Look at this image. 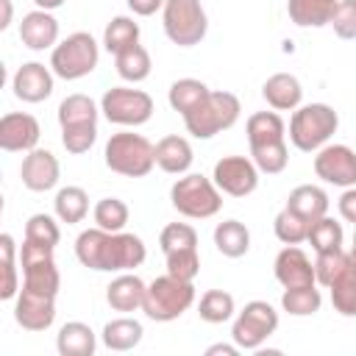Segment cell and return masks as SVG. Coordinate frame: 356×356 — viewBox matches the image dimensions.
<instances>
[{"instance_id": "1", "label": "cell", "mask_w": 356, "mask_h": 356, "mask_svg": "<svg viewBox=\"0 0 356 356\" xmlns=\"http://www.w3.org/2000/svg\"><path fill=\"white\" fill-rule=\"evenodd\" d=\"M75 256L83 267L97 273H128L145 261L147 250L136 234L86 228L75 239Z\"/></svg>"}, {"instance_id": "2", "label": "cell", "mask_w": 356, "mask_h": 356, "mask_svg": "<svg viewBox=\"0 0 356 356\" xmlns=\"http://www.w3.org/2000/svg\"><path fill=\"white\" fill-rule=\"evenodd\" d=\"M339 128V114L328 103L298 106L289 120V142L300 153H317Z\"/></svg>"}, {"instance_id": "3", "label": "cell", "mask_w": 356, "mask_h": 356, "mask_svg": "<svg viewBox=\"0 0 356 356\" xmlns=\"http://www.w3.org/2000/svg\"><path fill=\"white\" fill-rule=\"evenodd\" d=\"M106 167L125 178H145L156 167V145H150L142 134L120 131L106 142Z\"/></svg>"}, {"instance_id": "4", "label": "cell", "mask_w": 356, "mask_h": 356, "mask_svg": "<svg viewBox=\"0 0 356 356\" xmlns=\"http://www.w3.org/2000/svg\"><path fill=\"white\" fill-rule=\"evenodd\" d=\"M170 203L189 220H209L222 209V192L211 178L200 172H184V178H178L170 189Z\"/></svg>"}, {"instance_id": "5", "label": "cell", "mask_w": 356, "mask_h": 356, "mask_svg": "<svg viewBox=\"0 0 356 356\" xmlns=\"http://www.w3.org/2000/svg\"><path fill=\"white\" fill-rule=\"evenodd\" d=\"M195 303V284L181 281L175 275H159L145 289L142 312L156 323H172L178 320L189 306Z\"/></svg>"}, {"instance_id": "6", "label": "cell", "mask_w": 356, "mask_h": 356, "mask_svg": "<svg viewBox=\"0 0 356 356\" xmlns=\"http://www.w3.org/2000/svg\"><path fill=\"white\" fill-rule=\"evenodd\" d=\"M239 114H242L239 97L220 89V92H209L206 100L184 117V125L195 139H211V136L228 131L239 120Z\"/></svg>"}, {"instance_id": "7", "label": "cell", "mask_w": 356, "mask_h": 356, "mask_svg": "<svg viewBox=\"0 0 356 356\" xmlns=\"http://www.w3.org/2000/svg\"><path fill=\"white\" fill-rule=\"evenodd\" d=\"M100 61V47L86 31L70 33L64 42H58L50 53V70L64 81L86 78Z\"/></svg>"}, {"instance_id": "8", "label": "cell", "mask_w": 356, "mask_h": 356, "mask_svg": "<svg viewBox=\"0 0 356 356\" xmlns=\"http://www.w3.org/2000/svg\"><path fill=\"white\" fill-rule=\"evenodd\" d=\"M161 22L167 39L178 47L200 44L209 31V19L200 0H167L161 8Z\"/></svg>"}, {"instance_id": "9", "label": "cell", "mask_w": 356, "mask_h": 356, "mask_svg": "<svg viewBox=\"0 0 356 356\" xmlns=\"http://www.w3.org/2000/svg\"><path fill=\"white\" fill-rule=\"evenodd\" d=\"M19 261H22V286L42 292V295H58L61 275L53 259V245H42L33 239H22L19 248Z\"/></svg>"}, {"instance_id": "10", "label": "cell", "mask_w": 356, "mask_h": 356, "mask_svg": "<svg viewBox=\"0 0 356 356\" xmlns=\"http://www.w3.org/2000/svg\"><path fill=\"white\" fill-rule=\"evenodd\" d=\"M100 111L114 125L136 128V125H145L153 117V97L142 89L111 86V89H106V95L100 100Z\"/></svg>"}, {"instance_id": "11", "label": "cell", "mask_w": 356, "mask_h": 356, "mask_svg": "<svg viewBox=\"0 0 356 356\" xmlns=\"http://www.w3.org/2000/svg\"><path fill=\"white\" fill-rule=\"evenodd\" d=\"M278 328V312L267 300H250L231 325V339L242 350H259Z\"/></svg>"}, {"instance_id": "12", "label": "cell", "mask_w": 356, "mask_h": 356, "mask_svg": "<svg viewBox=\"0 0 356 356\" xmlns=\"http://www.w3.org/2000/svg\"><path fill=\"white\" fill-rule=\"evenodd\" d=\"M211 181L222 195L231 197H248L259 186V167L248 156H222L214 164Z\"/></svg>"}, {"instance_id": "13", "label": "cell", "mask_w": 356, "mask_h": 356, "mask_svg": "<svg viewBox=\"0 0 356 356\" xmlns=\"http://www.w3.org/2000/svg\"><path fill=\"white\" fill-rule=\"evenodd\" d=\"M314 172L334 186H356V150L348 145H323L314 156Z\"/></svg>"}, {"instance_id": "14", "label": "cell", "mask_w": 356, "mask_h": 356, "mask_svg": "<svg viewBox=\"0 0 356 356\" xmlns=\"http://www.w3.org/2000/svg\"><path fill=\"white\" fill-rule=\"evenodd\" d=\"M42 128L33 114L8 111L0 117V147L6 153H31L39 145Z\"/></svg>"}, {"instance_id": "15", "label": "cell", "mask_w": 356, "mask_h": 356, "mask_svg": "<svg viewBox=\"0 0 356 356\" xmlns=\"http://www.w3.org/2000/svg\"><path fill=\"white\" fill-rule=\"evenodd\" d=\"M14 320L25 331H47L53 325V320H56V298L22 286L19 295H17Z\"/></svg>"}, {"instance_id": "16", "label": "cell", "mask_w": 356, "mask_h": 356, "mask_svg": "<svg viewBox=\"0 0 356 356\" xmlns=\"http://www.w3.org/2000/svg\"><path fill=\"white\" fill-rule=\"evenodd\" d=\"M53 70L39 64V61H28L22 64L14 78H11V89H14V97L22 100V103H42L53 95Z\"/></svg>"}, {"instance_id": "17", "label": "cell", "mask_w": 356, "mask_h": 356, "mask_svg": "<svg viewBox=\"0 0 356 356\" xmlns=\"http://www.w3.org/2000/svg\"><path fill=\"white\" fill-rule=\"evenodd\" d=\"M58 175H61L58 159L50 150H44V147H33L22 159L19 178H22V186L31 189V192H47V189H53L58 184Z\"/></svg>"}, {"instance_id": "18", "label": "cell", "mask_w": 356, "mask_h": 356, "mask_svg": "<svg viewBox=\"0 0 356 356\" xmlns=\"http://www.w3.org/2000/svg\"><path fill=\"white\" fill-rule=\"evenodd\" d=\"M275 278L284 289L289 286H309V284H317L314 278V264L312 259L298 248V245H286L278 256H275Z\"/></svg>"}, {"instance_id": "19", "label": "cell", "mask_w": 356, "mask_h": 356, "mask_svg": "<svg viewBox=\"0 0 356 356\" xmlns=\"http://www.w3.org/2000/svg\"><path fill=\"white\" fill-rule=\"evenodd\" d=\"M19 39L31 50H50L58 42V19L44 8L28 11L19 22Z\"/></svg>"}, {"instance_id": "20", "label": "cell", "mask_w": 356, "mask_h": 356, "mask_svg": "<svg viewBox=\"0 0 356 356\" xmlns=\"http://www.w3.org/2000/svg\"><path fill=\"white\" fill-rule=\"evenodd\" d=\"M145 289L147 284L134 275V273H120L117 278H111V284L106 286V300L114 312H139L145 303Z\"/></svg>"}, {"instance_id": "21", "label": "cell", "mask_w": 356, "mask_h": 356, "mask_svg": "<svg viewBox=\"0 0 356 356\" xmlns=\"http://www.w3.org/2000/svg\"><path fill=\"white\" fill-rule=\"evenodd\" d=\"M261 97L267 100L270 108L275 111H295L303 100V89H300V81L289 72H275L264 81L261 86Z\"/></svg>"}, {"instance_id": "22", "label": "cell", "mask_w": 356, "mask_h": 356, "mask_svg": "<svg viewBox=\"0 0 356 356\" xmlns=\"http://www.w3.org/2000/svg\"><path fill=\"white\" fill-rule=\"evenodd\" d=\"M195 161V153H192V145L178 136V134H170V136H161L156 142V164L170 172V175H184Z\"/></svg>"}, {"instance_id": "23", "label": "cell", "mask_w": 356, "mask_h": 356, "mask_svg": "<svg viewBox=\"0 0 356 356\" xmlns=\"http://www.w3.org/2000/svg\"><path fill=\"white\" fill-rule=\"evenodd\" d=\"M56 348L61 356H92L97 348V337L86 323L72 320V323H64L58 328Z\"/></svg>"}, {"instance_id": "24", "label": "cell", "mask_w": 356, "mask_h": 356, "mask_svg": "<svg viewBox=\"0 0 356 356\" xmlns=\"http://www.w3.org/2000/svg\"><path fill=\"white\" fill-rule=\"evenodd\" d=\"M337 3L339 0H289L286 14L300 28H323V25H331Z\"/></svg>"}, {"instance_id": "25", "label": "cell", "mask_w": 356, "mask_h": 356, "mask_svg": "<svg viewBox=\"0 0 356 356\" xmlns=\"http://www.w3.org/2000/svg\"><path fill=\"white\" fill-rule=\"evenodd\" d=\"M286 209H292L300 217H306L309 222H314V220L328 214V195H325V189H320L314 184H300L289 192Z\"/></svg>"}, {"instance_id": "26", "label": "cell", "mask_w": 356, "mask_h": 356, "mask_svg": "<svg viewBox=\"0 0 356 356\" xmlns=\"http://www.w3.org/2000/svg\"><path fill=\"white\" fill-rule=\"evenodd\" d=\"M214 248L228 256V259H239L250 250V231L245 222L239 220H222L214 228Z\"/></svg>"}, {"instance_id": "27", "label": "cell", "mask_w": 356, "mask_h": 356, "mask_svg": "<svg viewBox=\"0 0 356 356\" xmlns=\"http://www.w3.org/2000/svg\"><path fill=\"white\" fill-rule=\"evenodd\" d=\"M142 334H145V328H142L139 320H134V317H117V320H111V323L103 325L100 339H103V345L108 350H134L142 342Z\"/></svg>"}, {"instance_id": "28", "label": "cell", "mask_w": 356, "mask_h": 356, "mask_svg": "<svg viewBox=\"0 0 356 356\" xmlns=\"http://www.w3.org/2000/svg\"><path fill=\"white\" fill-rule=\"evenodd\" d=\"M245 134L250 147L253 145H267V142H281L286 136V125L278 117V111H256L245 122Z\"/></svg>"}, {"instance_id": "29", "label": "cell", "mask_w": 356, "mask_h": 356, "mask_svg": "<svg viewBox=\"0 0 356 356\" xmlns=\"http://www.w3.org/2000/svg\"><path fill=\"white\" fill-rule=\"evenodd\" d=\"M114 67H117V75L128 83H142L150 70H153V61H150V53L136 42L131 47H125L122 53L114 56Z\"/></svg>"}, {"instance_id": "30", "label": "cell", "mask_w": 356, "mask_h": 356, "mask_svg": "<svg viewBox=\"0 0 356 356\" xmlns=\"http://www.w3.org/2000/svg\"><path fill=\"white\" fill-rule=\"evenodd\" d=\"M209 92H211V89H209L203 81H197V78H178V81L170 86L167 100H170V106H172L181 117H186L189 111H195V108L206 100Z\"/></svg>"}, {"instance_id": "31", "label": "cell", "mask_w": 356, "mask_h": 356, "mask_svg": "<svg viewBox=\"0 0 356 356\" xmlns=\"http://www.w3.org/2000/svg\"><path fill=\"white\" fill-rule=\"evenodd\" d=\"M53 209H56V217L67 225H75L86 217L89 211V195L81 189V186H61L56 192V200H53Z\"/></svg>"}, {"instance_id": "32", "label": "cell", "mask_w": 356, "mask_h": 356, "mask_svg": "<svg viewBox=\"0 0 356 356\" xmlns=\"http://www.w3.org/2000/svg\"><path fill=\"white\" fill-rule=\"evenodd\" d=\"M323 306V295L317 289V284H309V286H289L284 289L281 295V309L292 317H309V314H317Z\"/></svg>"}, {"instance_id": "33", "label": "cell", "mask_w": 356, "mask_h": 356, "mask_svg": "<svg viewBox=\"0 0 356 356\" xmlns=\"http://www.w3.org/2000/svg\"><path fill=\"white\" fill-rule=\"evenodd\" d=\"M97 106L89 95H67L61 103H58V125L67 128V125H86V122H97Z\"/></svg>"}, {"instance_id": "34", "label": "cell", "mask_w": 356, "mask_h": 356, "mask_svg": "<svg viewBox=\"0 0 356 356\" xmlns=\"http://www.w3.org/2000/svg\"><path fill=\"white\" fill-rule=\"evenodd\" d=\"M342 239H345V231H342V222H337L334 217H320L309 225V236L306 242L312 245L314 253H328V250H339L342 248Z\"/></svg>"}, {"instance_id": "35", "label": "cell", "mask_w": 356, "mask_h": 356, "mask_svg": "<svg viewBox=\"0 0 356 356\" xmlns=\"http://www.w3.org/2000/svg\"><path fill=\"white\" fill-rule=\"evenodd\" d=\"M234 312H236V303H234V295L231 292H225V289H209V292L200 295L197 314H200L203 323H211V325L225 323V320L234 317Z\"/></svg>"}, {"instance_id": "36", "label": "cell", "mask_w": 356, "mask_h": 356, "mask_svg": "<svg viewBox=\"0 0 356 356\" xmlns=\"http://www.w3.org/2000/svg\"><path fill=\"white\" fill-rule=\"evenodd\" d=\"M136 42H139V22H134V17H114L103 31V47L114 56Z\"/></svg>"}, {"instance_id": "37", "label": "cell", "mask_w": 356, "mask_h": 356, "mask_svg": "<svg viewBox=\"0 0 356 356\" xmlns=\"http://www.w3.org/2000/svg\"><path fill=\"white\" fill-rule=\"evenodd\" d=\"M345 273H353L350 270V259H348V250H328V253H317L314 259V278L320 286H331L334 281H339Z\"/></svg>"}, {"instance_id": "38", "label": "cell", "mask_w": 356, "mask_h": 356, "mask_svg": "<svg viewBox=\"0 0 356 356\" xmlns=\"http://www.w3.org/2000/svg\"><path fill=\"white\" fill-rule=\"evenodd\" d=\"M250 159H253V164L259 167V172H267V175L284 172V170H286V161H289L286 139H281V142H267V145H253V147H250Z\"/></svg>"}, {"instance_id": "39", "label": "cell", "mask_w": 356, "mask_h": 356, "mask_svg": "<svg viewBox=\"0 0 356 356\" xmlns=\"http://www.w3.org/2000/svg\"><path fill=\"white\" fill-rule=\"evenodd\" d=\"M309 220L306 217H300L298 211H292V209H281L278 214H275V220H273V231H275V236L284 242V245H298V242H306V236H309Z\"/></svg>"}, {"instance_id": "40", "label": "cell", "mask_w": 356, "mask_h": 356, "mask_svg": "<svg viewBox=\"0 0 356 356\" xmlns=\"http://www.w3.org/2000/svg\"><path fill=\"white\" fill-rule=\"evenodd\" d=\"M92 214H95L97 228H103V231H122L125 222H128V217H131L125 200H120V197H103V200H97Z\"/></svg>"}, {"instance_id": "41", "label": "cell", "mask_w": 356, "mask_h": 356, "mask_svg": "<svg viewBox=\"0 0 356 356\" xmlns=\"http://www.w3.org/2000/svg\"><path fill=\"white\" fill-rule=\"evenodd\" d=\"M167 259V273L181 278V281H195L200 273V256L197 248H184V250H170L164 253Z\"/></svg>"}, {"instance_id": "42", "label": "cell", "mask_w": 356, "mask_h": 356, "mask_svg": "<svg viewBox=\"0 0 356 356\" xmlns=\"http://www.w3.org/2000/svg\"><path fill=\"white\" fill-rule=\"evenodd\" d=\"M0 253H3V286H0V298L11 300L19 295V284H17V267H14V256H17V245L11 234L0 236Z\"/></svg>"}, {"instance_id": "43", "label": "cell", "mask_w": 356, "mask_h": 356, "mask_svg": "<svg viewBox=\"0 0 356 356\" xmlns=\"http://www.w3.org/2000/svg\"><path fill=\"white\" fill-rule=\"evenodd\" d=\"M159 245H161V253L184 250V248H197V231L189 222H170V225L161 228Z\"/></svg>"}, {"instance_id": "44", "label": "cell", "mask_w": 356, "mask_h": 356, "mask_svg": "<svg viewBox=\"0 0 356 356\" xmlns=\"http://www.w3.org/2000/svg\"><path fill=\"white\" fill-rule=\"evenodd\" d=\"M331 303L342 317H356V273H345L331 286Z\"/></svg>"}, {"instance_id": "45", "label": "cell", "mask_w": 356, "mask_h": 356, "mask_svg": "<svg viewBox=\"0 0 356 356\" xmlns=\"http://www.w3.org/2000/svg\"><path fill=\"white\" fill-rule=\"evenodd\" d=\"M97 139V122H86V125H67L61 128V145L67 153H86Z\"/></svg>"}, {"instance_id": "46", "label": "cell", "mask_w": 356, "mask_h": 356, "mask_svg": "<svg viewBox=\"0 0 356 356\" xmlns=\"http://www.w3.org/2000/svg\"><path fill=\"white\" fill-rule=\"evenodd\" d=\"M25 239H33V242H42V245H58L61 239V231H58V222L50 217V214H31L28 222H25Z\"/></svg>"}, {"instance_id": "47", "label": "cell", "mask_w": 356, "mask_h": 356, "mask_svg": "<svg viewBox=\"0 0 356 356\" xmlns=\"http://www.w3.org/2000/svg\"><path fill=\"white\" fill-rule=\"evenodd\" d=\"M331 28L339 39H356V0H339L331 17Z\"/></svg>"}, {"instance_id": "48", "label": "cell", "mask_w": 356, "mask_h": 356, "mask_svg": "<svg viewBox=\"0 0 356 356\" xmlns=\"http://www.w3.org/2000/svg\"><path fill=\"white\" fill-rule=\"evenodd\" d=\"M337 206H339L342 220H348V222H353V225H356V186H348V189L339 195Z\"/></svg>"}, {"instance_id": "49", "label": "cell", "mask_w": 356, "mask_h": 356, "mask_svg": "<svg viewBox=\"0 0 356 356\" xmlns=\"http://www.w3.org/2000/svg\"><path fill=\"white\" fill-rule=\"evenodd\" d=\"M125 3H128V8H131L136 17H150V14H156L159 8H164L167 0H125Z\"/></svg>"}, {"instance_id": "50", "label": "cell", "mask_w": 356, "mask_h": 356, "mask_svg": "<svg viewBox=\"0 0 356 356\" xmlns=\"http://www.w3.org/2000/svg\"><path fill=\"white\" fill-rule=\"evenodd\" d=\"M239 350H242V348H239L236 342H234V345L217 342V345H209V348H206V356H220V353H222V356H236Z\"/></svg>"}, {"instance_id": "51", "label": "cell", "mask_w": 356, "mask_h": 356, "mask_svg": "<svg viewBox=\"0 0 356 356\" xmlns=\"http://www.w3.org/2000/svg\"><path fill=\"white\" fill-rule=\"evenodd\" d=\"M0 8H3V17H0V31H6L11 25V14H14V6L11 0H0Z\"/></svg>"}, {"instance_id": "52", "label": "cell", "mask_w": 356, "mask_h": 356, "mask_svg": "<svg viewBox=\"0 0 356 356\" xmlns=\"http://www.w3.org/2000/svg\"><path fill=\"white\" fill-rule=\"evenodd\" d=\"M33 3H36V8H44V11H56L64 6V0H33Z\"/></svg>"}, {"instance_id": "53", "label": "cell", "mask_w": 356, "mask_h": 356, "mask_svg": "<svg viewBox=\"0 0 356 356\" xmlns=\"http://www.w3.org/2000/svg\"><path fill=\"white\" fill-rule=\"evenodd\" d=\"M348 259H350V270L356 273V248H350V250H348Z\"/></svg>"}, {"instance_id": "54", "label": "cell", "mask_w": 356, "mask_h": 356, "mask_svg": "<svg viewBox=\"0 0 356 356\" xmlns=\"http://www.w3.org/2000/svg\"><path fill=\"white\" fill-rule=\"evenodd\" d=\"M353 248H356V231H353Z\"/></svg>"}]
</instances>
